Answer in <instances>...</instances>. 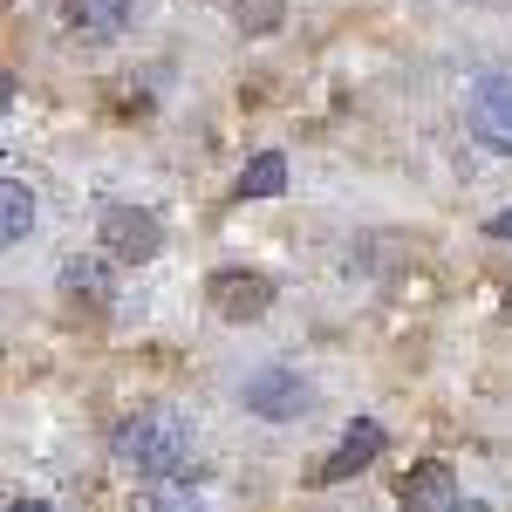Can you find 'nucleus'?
Returning <instances> with one entry per match:
<instances>
[{
	"mask_svg": "<svg viewBox=\"0 0 512 512\" xmlns=\"http://www.w3.org/2000/svg\"><path fill=\"white\" fill-rule=\"evenodd\" d=\"M117 465H130L137 478H178L185 472V458H192V431L171 417V410H144V417H130L117 424Z\"/></svg>",
	"mask_w": 512,
	"mask_h": 512,
	"instance_id": "f257e3e1",
	"label": "nucleus"
},
{
	"mask_svg": "<svg viewBox=\"0 0 512 512\" xmlns=\"http://www.w3.org/2000/svg\"><path fill=\"white\" fill-rule=\"evenodd\" d=\"M465 123H472V137L485 144V151L512 158V69H492V76L472 82V96H465Z\"/></svg>",
	"mask_w": 512,
	"mask_h": 512,
	"instance_id": "f03ea898",
	"label": "nucleus"
},
{
	"mask_svg": "<svg viewBox=\"0 0 512 512\" xmlns=\"http://www.w3.org/2000/svg\"><path fill=\"white\" fill-rule=\"evenodd\" d=\"M103 246H110L117 260H158L164 226L144 205H103Z\"/></svg>",
	"mask_w": 512,
	"mask_h": 512,
	"instance_id": "7ed1b4c3",
	"label": "nucleus"
},
{
	"mask_svg": "<svg viewBox=\"0 0 512 512\" xmlns=\"http://www.w3.org/2000/svg\"><path fill=\"white\" fill-rule=\"evenodd\" d=\"M205 301H212L219 321H260L267 308H274V280L267 274H212Z\"/></svg>",
	"mask_w": 512,
	"mask_h": 512,
	"instance_id": "20e7f679",
	"label": "nucleus"
},
{
	"mask_svg": "<svg viewBox=\"0 0 512 512\" xmlns=\"http://www.w3.org/2000/svg\"><path fill=\"white\" fill-rule=\"evenodd\" d=\"M396 499H403V512H458L465 506V499H458V472H451L444 458L410 465V478L396 485Z\"/></svg>",
	"mask_w": 512,
	"mask_h": 512,
	"instance_id": "39448f33",
	"label": "nucleus"
},
{
	"mask_svg": "<svg viewBox=\"0 0 512 512\" xmlns=\"http://www.w3.org/2000/svg\"><path fill=\"white\" fill-rule=\"evenodd\" d=\"M383 444H390V437H383V424L355 417V424H349V437H342V444H335V451L321 458L315 485H342V478H355L362 465H376V458H383Z\"/></svg>",
	"mask_w": 512,
	"mask_h": 512,
	"instance_id": "423d86ee",
	"label": "nucleus"
},
{
	"mask_svg": "<svg viewBox=\"0 0 512 512\" xmlns=\"http://www.w3.org/2000/svg\"><path fill=\"white\" fill-rule=\"evenodd\" d=\"M301 403H308V383H301V369H260L253 383H246V410L253 417H301Z\"/></svg>",
	"mask_w": 512,
	"mask_h": 512,
	"instance_id": "0eeeda50",
	"label": "nucleus"
},
{
	"mask_svg": "<svg viewBox=\"0 0 512 512\" xmlns=\"http://www.w3.org/2000/svg\"><path fill=\"white\" fill-rule=\"evenodd\" d=\"M62 28L76 41H117L130 28V0H62Z\"/></svg>",
	"mask_w": 512,
	"mask_h": 512,
	"instance_id": "6e6552de",
	"label": "nucleus"
},
{
	"mask_svg": "<svg viewBox=\"0 0 512 512\" xmlns=\"http://www.w3.org/2000/svg\"><path fill=\"white\" fill-rule=\"evenodd\" d=\"M62 294L82 308H110V267L103 260H69L62 267Z\"/></svg>",
	"mask_w": 512,
	"mask_h": 512,
	"instance_id": "1a4fd4ad",
	"label": "nucleus"
},
{
	"mask_svg": "<svg viewBox=\"0 0 512 512\" xmlns=\"http://www.w3.org/2000/svg\"><path fill=\"white\" fill-rule=\"evenodd\" d=\"M28 226H35V192H28L21 178H7V192H0V239H7V246H21Z\"/></svg>",
	"mask_w": 512,
	"mask_h": 512,
	"instance_id": "9d476101",
	"label": "nucleus"
},
{
	"mask_svg": "<svg viewBox=\"0 0 512 512\" xmlns=\"http://www.w3.org/2000/svg\"><path fill=\"white\" fill-rule=\"evenodd\" d=\"M280 192H287V158L280 151H260L239 171V198H280Z\"/></svg>",
	"mask_w": 512,
	"mask_h": 512,
	"instance_id": "9b49d317",
	"label": "nucleus"
},
{
	"mask_svg": "<svg viewBox=\"0 0 512 512\" xmlns=\"http://www.w3.org/2000/svg\"><path fill=\"white\" fill-rule=\"evenodd\" d=\"M274 21H280V0H253V7L239 0V28H274Z\"/></svg>",
	"mask_w": 512,
	"mask_h": 512,
	"instance_id": "f8f14e48",
	"label": "nucleus"
},
{
	"mask_svg": "<svg viewBox=\"0 0 512 512\" xmlns=\"http://www.w3.org/2000/svg\"><path fill=\"white\" fill-rule=\"evenodd\" d=\"M485 233H492V239H512V212H499V219H492Z\"/></svg>",
	"mask_w": 512,
	"mask_h": 512,
	"instance_id": "ddd939ff",
	"label": "nucleus"
},
{
	"mask_svg": "<svg viewBox=\"0 0 512 512\" xmlns=\"http://www.w3.org/2000/svg\"><path fill=\"white\" fill-rule=\"evenodd\" d=\"M7 512H55V506H41V499H21V506H7Z\"/></svg>",
	"mask_w": 512,
	"mask_h": 512,
	"instance_id": "4468645a",
	"label": "nucleus"
},
{
	"mask_svg": "<svg viewBox=\"0 0 512 512\" xmlns=\"http://www.w3.org/2000/svg\"><path fill=\"white\" fill-rule=\"evenodd\" d=\"M458 512H492V506H478V499H465V506H458Z\"/></svg>",
	"mask_w": 512,
	"mask_h": 512,
	"instance_id": "2eb2a0df",
	"label": "nucleus"
}]
</instances>
